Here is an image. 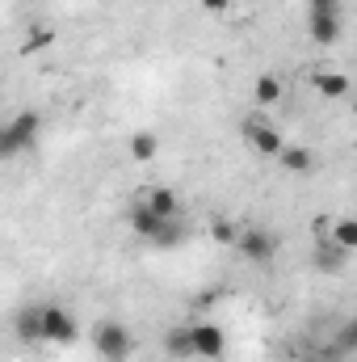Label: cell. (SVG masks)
<instances>
[{"instance_id":"cell-17","label":"cell","mask_w":357,"mask_h":362,"mask_svg":"<svg viewBox=\"0 0 357 362\" xmlns=\"http://www.w3.org/2000/svg\"><path fill=\"white\" fill-rule=\"evenodd\" d=\"M253 97H257V105H273V101L282 97V81H277L273 72L257 76V89H253Z\"/></svg>"},{"instance_id":"cell-24","label":"cell","mask_w":357,"mask_h":362,"mask_svg":"<svg viewBox=\"0 0 357 362\" xmlns=\"http://www.w3.org/2000/svg\"><path fill=\"white\" fill-rule=\"evenodd\" d=\"M353 114H357V97H353Z\"/></svg>"},{"instance_id":"cell-6","label":"cell","mask_w":357,"mask_h":362,"mask_svg":"<svg viewBox=\"0 0 357 362\" xmlns=\"http://www.w3.org/2000/svg\"><path fill=\"white\" fill-rule=\"evenodd\" d=\"M126 223L135 228V236H143V240H156V236H160V228H164L169 219H160V215L147 206V198H139V202L126 211Z\"/></svg>"},{"instance_id":"cell-9","label":"cell","mask_w":357,"mask_h":362,"mask_svg":"<svg viewBox=\"0 0 357 362\" xmlns=\"http://www.w3.org/2000/svg\"><path fill=\"white\" fill-rule=\"evenodd\" d=\"M17 337H21L25 346H34V341H47V325H42V308H25V312L17 316Z\"/></svg>"},{"instance_id":"cell-23","label":"cell","mask_w":357,"mask_h":362,"mask_svg":"<svg viewBox=\"0 0 357 362\" xmlns=\"http://www.w3.org/2000/svg\"><path fill=\"white\" fill-rule=\"evenodd\" d=\"M303 362H332V358H328V354H307Z\"/></svg>"},{"instance_id":"cell-21","label":"cell","mask_w":357,"mask_h":362,"mask_svg":"<svg viewBox=\"0 0 357 362\" xmlns=\"http://www.w3.org/2000/svg\"><path fill=\"white\" fill-rule=\"evenodd\" d=\"M324 8H341V0H311V13H324Z\"/></svg>"},{"instance_id":"cell-19","label":"cell","mask_w":357,"mask_h":362,"mask_svg":"<svg viewBox=\"0 0 357 362\" xmlns=\"http://www.w3.org/2000/svg\"><path fill=\"white\" fill-rule=\"evenodd\" d=\"M202 4V13H210V17H223L227 8H231V0H198Z\"/></svg>"},{"instance_id":"cell-1","label":"cell","mask_w":357,"mask_h":362,"mask_svg":"<svg viewBox=\"0 0 357 362\" xmlns=\"http://www.w3.org/2000/svg\"><path fill=\"white\" fill-rule=\"evenodd\" d=\"M38 131H42V114H34V110H25V114H17V118H8L4 122V131H0V156H21L25 148H34V139H38Z\"/></svg>"},{"instance_id":"cell-12","label":"cell","mask_w":357,"mask_h":362,"mask_svg":"<svg viewBox=\"0 0 357 362\" xmlns=\"http://www.w3.org/2000/svg\"><path fill=\"white\" fill-rule=\"evenodd\" d=\"M164 350H169V358H189V354H193V325L169 329V333H164Z\"/></svg>"},{"instance_id":"cell-14","label":"cell","mask_w":357,"mask_h":362,"mask_svg":"<svg viewBox=\"0 0 357 362\" xmlns=\"http://www.w3.org/2000/svg\"><path fill=\"white\" fill-rule=\"evenodd\" d=\"M345 257H349V253H345L332 236H328V240H320V249H315V266H320L324 274H337L341 266H345Z\"/></svg>"},{"instance_id":"cell-8","label":"cell","mask_w":357,"mask_h":362,"mask_svg":"<svg viewBox=\"0 0 357 362\" xmlns=\"http://www.w3.org/2000/svg\"><path fill=\"white\" fill-rule=\"evenodd\" d=\"M223 350H227V337H223V329L219 325H193V354H202V358H223Z\"/></svg>"},{"instance_id":"cell-5","label":"cell","mask_w":357,"mask_h":362,"mask_svg":"<svg viewBox=\"0 0 357 362\" xmlns=\"http://www.w3.org/2000/svg\"><path fill=\"white\" fill-rule=\"evenodd\" d=\"M42 325H47V341H55V346H72L76 341V320H72L68 308L47 303L42 308Z\"/></svg>"},{"instance_id":"cell-22","label":"cell","mask_w":357,"mask_h":362,"mask_svg":"<svg viewBox=\"0 0 357 362\" xmlns=\"http://www.w3.org/2000/svg\"><path fill=\"white\" fill-rule=\"evenodd\" d=\"M345 346H357V316L349 320V329H345Z\"/></svg>"},{"instance_id":"cell-2","label":"cell","mask_w":357,"mask_h":362,"mask_svg":"<svg viewBox=\"0 0 357 362\" xmlns=\"http://www.w3.org/2000/svg\"><path fill=\"white\" fill-rule=\"evenodd\" d=\"M92 346H97V354H101L105 362H126L131 350H135V337H131V329L118 325V320H97Z\"/></svg>"},{"instance_id":"cell-16","label":"cell","mask_w":357,"mask_h":362,"mask_svg":"<svg viewBox=\"0 0 357 362\" xmlns=\"http://www.w3.org/2000/svg\"><path fill=\"white\" fill-rule=\"evenodd\" d=\"M332 240L345 249V253H357V215H345L332 223Z\"/></svg>"},{"instance_id":"cell-7","label":"cell","mask_w":357,"mask_h":362,"mask_svg":"<svg viewBox=\"0 0 357 362\" xmlns=\"http://www.w3.org/2000/svg\"><path fill=\"white\" fill-rule=\"evenodd\" d=\"M307 30L320 47L341 38V8H324V13H307Z\"/></svg>"},{"instance_id":"cell-11","label":"cell","mask_w":357,"mask_h":362,"mask_svg":"<svg viewBox=\"0 0 357 362\" xmlns=\"http://www.w3.org/2000/svg\"><path fill=\"white\" fill-rule=\"evenodd\" d=\"M143 198H147V206H152V211H156L160 219H177L181 202H177V194H173L169 185H156V189H147Z\"/></svg>"},{"instance_id":"cell-3","label":"cell","mask_w":357,"mask_h":362,"mask_svg":"<svg viewBox=\"0 0 357 362\" xmlns=\"http://www.w3.org/2000/svg\"><path fill=\"white\" fill-rule=\"evenodd\" d=\"M236 253H240L244 262H253V266H269V262L277 257V236L265 232V228H244V232L236 236Z\"/></svg>"},{"instance_id":"cell-18","label":"cell","mask_w":357,"mask_h":362,"mask_svg":"<svg viewBox=\"0 0 357 362\" xmlns=\"http://www.w3.org/2000/svg\"><path fill=\"white\" fill-rule=\"evenodd\" d=\"M210 236H214L219 245H231V249H236V236H240V232H236L227 219H214V223H210Z\"/></svg>"},{"instance_id":"cell-13","label":"cell","mask_w":357,"mask_h":362,"mask_svg":"<svg viewBox=\"0 0 357 362\" xmlns=\"http://www.w3.org/2000/svg\"><path fill=\"white\" fill-rule=\"evenodd\" d=\"M277 160H282L286 173H311V165H315V160H311V148H303V144H286Z\"/></svg>"},{"instance_id":"cell-15","label":"cell","mask_w":357,"mask_h":362,"mask_svg":"<svg viewBox=\"0 0 357 362\" xmlns=\"http://www.w3.org/2000/svg\"><path fill=\"white\" fill-rule=\"evenodd\" d=\"M126 148H131V160H139V165H147V160H156V152H160V139H156L152 131H135Z\"/></svg>"},{"instance_id":"cell-4","label":"cell","mask_w":357,"mask_h":362,"mask_svg":"<svg viewBox=\"0 0 357 362\" xmlns=\"http://www.w3.org/2000/svg\"><path fill=\"white\" fill-rule=\"evenodd\" d=\"M244 139L253 144V152H257V156H282V148H286L282 131H277V127H269L265 118H248Z\"/></svg>"},{"instance_id":"cell-20","label":"cell","mask_w":357,"mask_h":362,"mask_svg":"<svg viewBox=\"0 0 357 362\" xmlns=\"http://www.w3.org/2000/svg\"><path fill=\"white\" fill-rule=\"evenodd\" d=\"M47 42H51V30H34V34H30V47H34V51H42Z\"/></svg>"},{"instance_id":"cell-10","label":"cell","mask_w":357,"mask_h":362,"mask_svg":"<svg viewBox=\"0 0 357 362\" xmlns=\"http://www.w3.org/2000/svg\"><path fill=\"white\" fill-rule=\"evenodd\" d=\"M311 81H315V89L324 93V97H332V101L349 97V89H353V81H349L345 72H315Z\"/></svg>"}]
</instances>
